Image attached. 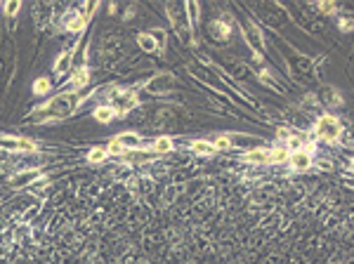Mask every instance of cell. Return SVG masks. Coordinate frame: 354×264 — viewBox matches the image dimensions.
<instances>
[{"mask_svg": "<svg viewBox=\"0 0 354 264\" xmlns=\"http://www.w3.org/2000/svg\"><path fill=\"white\" fill-rule=\"evenodd\" d=\"M314 135H317V140L333 144L342 135V125H340V121H338L336 116H328V113L326 116H319V121L314 123Z\"/></svg>", "mask_w": 354, "mask_h": 264, "instance_id": "cell-1", "label": "cell"}, {"mask_svg": "<svg viewBox=\"0 0 354 264\" xmlns=\"http://www.w3.org/2000/svg\"><path fill=\"white\" fill-rule=\"evenodd\" d=\"M78 104H80V99H73V94H71V92H62L59 97H54L52 102H48V104L40 106V111H45V109H48V111H54V116H59V118H62V116H69V113Z\"/></svg>", "mask_w": 354, "mask_h": 264, "instance_id": "cell-2", "label": "cell"}, {"mask_svg": "<svg viewBox=\"0 0 354 264\" xmlns=\"http://www.w3.org/2000/svg\"><path fill=\"white\" fill-rule=\"evenodd\" d=\"M113 111H116V116H121L123 118L125 113H130L132 109H137L140 106V97L132 92V90H125V92H118L116 97H113Z\"/></svg>", "mask_w": 354, "mask_h": 264, "instance_id": "cell-3", "label": "cell"}, {"mask_svg": "<svg viewBox=\"0 0 354 264\" xmlns=\"http://www.w3.org/2000/svg\"><path fill=\"white\" fill-rule=\"evenodd\" d=\"M312 154H309V149H300V151H293L290 156H288V165H290V170L293 172H307L309 168H312Z\"/></svg>", "mask_w": 354, "mask_h": 264, "instance_id": "cell-4", "label": "cell"}, {"mask_svg": "<svg viewBox=\"0 0 354 264\" xmlns=\"http://www.w3.org/2000/svg\"><path fill=\"white\" fill-rule=\"evenodd\" d=\"M173 85H175L173 73H159V76H154V78L146 83V90H149V92H154V94H161V92L173 90Z\"/></svg>", "mask_w": 354, "mask_h": 264, "instance_id": "cell-5", "label": "cell"}, {"mask_svg": "<svg viewBox=\"0 0 354 264\" xmlns=\"http://www.w3.org/2000/svg\"><path fill=\"white\" fill-rule=\"evenodd\" d=\"M0 146L7 151H35V141L24 140V137H0Z\"/></svg>", "mask_w": 354, "mask_h": 264, "instance_id": "cell-6", "label": "cell"}, {"mask_svg": "<svg viewBox=\"0 0 354 264\" xmlns=\"http://www.w3.org/2000/svg\"><path fill=\"white\" fill-rule=\"evenodd\" d=\"M85 24H88V17L83 12H69L64 17V29L71 31V33H80L85 29Z\"/></svg>", "mask_w": 354, "mask_h": 264, "instance_id": "cell-7", "label": "cell"}, {"mask_svg": "<svg viewBox=\"0 0 354 264\" xmlns=\"http://www.w3.org/2000/svg\"><path fill=\"white\" fill-rule=\"evenodd\" d=\"M116 141L123 146V151H137L142 146V137L137 132H121V135L116 137Z\"/></svg>", "mask_w": 354, "mask_h": 264, "instance_id": "cell-8", "label": "cell"}, {"mask_svg": "<svg viewBox=\"0 0 354 264\" xmlns=\"http://www.w3.org/2000/svg\"><path fill=\"white\" fill-rule=\"evenodd\" d=\"M40 177L38 170H26V172H17V175L10 179V186H15V189H21V186H26V184H31Z\"/></svg>", "mask_w": 354, "mask_h": 264, "instance_id": "cell-9", "label": "cell"}, {"mask_svg": "<svg viewBox=\"0 0 354 264\" xmlns=\"http://www.w3.org/2000/svg\"><path fill=\"white\" fill-rule=\"evenodd\" d=\"M175 149V141L170 140V137H165V135H161L159 140L151 144V154H156V156H165V154H170Z\"/></svg>", "mask_w": 354, "mask_h": 264, "instance_id": "cell-10", "label": "cell"}, {"mask_svg": "<svg viewBox=\"0 0 354 264\" xmlns=\"http://www.w3.org/2000/svg\"><path fill=\"white\" fill-rule=\"evenodd\" d=\"M88 83H90V69H88V66L76 69V71H73V78H71V92H73V90L85 88Z\"/></svg>", "mask_w": 354, "mask_h": 264, "instance_id": "cell-11", "label": "cell"}, {"mask_svg": "<svg viewBox=\"0 0 354 264\" xmlns=\"http://www.w3.org/2000/svg\"><path fill=\"white\" fill-rule=\"evenodd\" d=\"M95 121H99V123H111L113 118H116V111H113V106L111 104H99L95 109Z\"/></svg>", "mask_w": 354, "mask_h": 264, "instance_id": "cell-12", "label": "cell"}, {"mask_svg": "<svg viewBox=\"0 0 354 264\" xmlns=\"http://www.w3.org/2000/svg\"><path fill=\"white\" fill-rule=\"evenodd\" d=\"M243 160L255 163V165H260V163H269V149H250V151L243 154Z\"/></svg>", "mask_w": 354, "mask_h": 264, "instance_id": "cell-13", "label": "cell"}, {"mask_svg": "<svg viewBox=\"0 0 354 264\" xmlns=\"http://www.w3.org/2000/svg\"><path fill=\"white\" fill-rule=\"evenodd\" d=\"M192 151L194 154H198V156H212V154H217L215 151V144L208 140H196L192 141Z\"/></svg>", "mask_w": 354, "mask_h": 264, "instance_id": "cell-14", "label": "cell"}, {"mask_svg": "<svg viewBox=\"0 0 354 264\" xmlns=\"http://www.w3.org/2000/svg\"><path fill=\"white\" fill-rule=\"evenodd\" d=\"M246 38H248V43H250V47H255L257 52L265 47V43H262V35H260V31H257V26H246Z\"/></svg>", "mask_w": 354, "mask_h": 264, "instance_id": "cell-15", "label": "cell"}, {"mask_svg": "<svg viewBox=\"0 0 354 264\" xmlns=\"http://www.w3.org/2000/svg\"><path fill=\"white\" fill-rule=\"evenodd\" d=\"M288 156H290L288 146H274V149H269V163H274V165L288 163Z\"/></svg>", "mask_w": 354, "mask_h": 264, "instance_id": "cell-16", "label": "cell"}, {"mask_svg": "<svg viewBox=\"0 0 354 264\" xmlns=\"http://www.w3.org/2000/svg\"><path fill=\"white\" fill-rule=\"evenodd\" d=\"M71 59H73V52H62L57 57V62H54V73L57 76H62V73H66L71 69Z\"/></svg>", "mask_w": 354, "mask_h": 264, "instance_id": "cell-17", "label": "cell"}, {"mask_svg": "<svg viewBox=\"0 0 354 264\" xmlns=\"http://www.w3.org/2000/svg\"><path fill=\"white\" fill-rule=\"evenodd\" d=\"M137 45H140V50H144V52H156V50H159V45H156V40H154L151 33L137 35Z\"/></svg>", "mask_w": 354, "mask_h": 264, "instance_id": "cell-18", "label": "cell"}, {"mask_svg": "<svg viewBox=\"0 0 354 264\" xmlns=\"http://www.w3.org/2000/svg\"><path fill=\"white\" fill-rule=\"evenodd\" d=\"M109 158V151H106V146H95L92 151L88 154V160L90 163H104Z\"/></svg>", "mask_w": 354, "mask_h": 264, "instance_id": "cell-19", "label": "cell"}, {"mask_svg": "<svg viewBox=\"0 0 354 264\" xmlns=\"http://www.w3.org/2000/svg\"><path fill=\"white\" fill-rule=\"evenodd\" d=\"M212 144H215V151H229L231 146H234V140H231L229 135H220Z\"/></svg>", "mask_w": 354, "mask_h": 264, "instance_id": "cell-20", "label": "cell"}, {"mask_svg": "<svg viewBox=\"0 0 354 264\" xmlns=\"http://www.w3.org/2000/svg\"><path fill=\"white\" fill-rule=\"evenodd\" d=\"M50 88H52V83H50L48 78H38V80L33 83V92L38 94V97L48 94V92H50Z\"/></svg>", "mask_w": 354, "mask_h": 264, "instance_id": "cell-21", "label": "cell"}, {"mask_svg": "<svg viewBox=\"0 0 354 264\" xmlns=\"http://www.w3.org/2000/svg\"><path fill=\"white\" fill-rule=\"evenodd\" d=\"M184 10H187V15H189V24L194 26L196 21H198V5H196V2H187Z\"/></svg>", "mask_w": 354, "mask_h": 264, "instance_id": "cell-22", "label": "cell"}, {"mask_svg": "<svg viewBox=\"0 0 354 264\" xmlns=\"http://www.w3.org/2000/svg\"><path fill=\"white\" fill-rule=\"evenodd\" d=\"M149 33L154 35V40H156L159 50H163V47H165V31H163V29H154V31H149Z\"/></svg>", "mask_w": 354, "mask_h": 264, "instance_id": "cell-23", "label": "cell"}, {"mask_svg": "<svg viewBox=\"0 0 354 264\" xmlns=\"http://www.w3.org/2000/svg\"><path fill=\"white\" fill-rule=\"evenodd\" d=\"M106 151H109V156H121V154H125V151H123V146H121V144H118L116 140H111V141H109Z\"/></svg>", "mask_w": 354, "mask_h": 264, "instance_id": "cell-24", "label": "cell"}, {"mask_svg": "<svg viewBox=\"0 0 354 264\" xmlns=\"http://www.w3.org/2000/svg\"><path fill=\"white\" fill-rule=\"evenodd\" d=\"M19 10H21V2H19V0H12V2L5 5V15H7V17H15Z\"/></svg>", "mask_w": 354, "mask_h": 264, "instance_id": "cell-25", "label": "cell"}, {"mask_svg": "<svg viewBox=\"0 0 354 264\" xmlns=\"http://www.w3.org/2000/svg\"><path fill=\"white\" fill-rule=\"evenodd\" d=\"M317 7L319 12H323V15H333L336 12V2H319Z\"/></svg>", "mask_w": 354, "mask_h": 264, "instance_id": "cell-26", "label": "cell"}, {"mask_svg": "<svg viewBox=\"0 0 354 264\" xmlns=\"http://www.w3.org/2000/svg\"><path fill=\"white\" fill-rule=\"evenodd\" d=\"M340 29H342V31H352V29H354V17H352V15L340 19Z\"/></svg>", "mask_w": 354, "mask_h": 264, "instance_id": "cell-27", "label": "cell"}, {"mask_svg": "<svg viewBox=\"0 0 354 264\" xmlns=\"http://www.w3.org/2000/svg\"><path fill=\"white\" fill-rule=\"evenodd\" d=\"M290 135H293V132H290V130H286V127H279V130H276V137H279L281 141H288Z\"/></svg>", "mask_w": 354, "mask_h": 264, "instance_id": "cell-28", "label": "cell"}, {"mask_svg": "<svg viewBox=\"0 0 354 264\" xmlns=\"http://www.w3.org/2000/svg\"><path fill=\"white\" fill-rule=\"evenodd\" d=\"M350 168H352V170H354V163H350Z\"/></svg>", "mask_w": 354, "mask_h": 264, "instance_id": "cell-29", "label": "cell"}]
</instances>
